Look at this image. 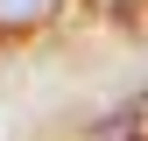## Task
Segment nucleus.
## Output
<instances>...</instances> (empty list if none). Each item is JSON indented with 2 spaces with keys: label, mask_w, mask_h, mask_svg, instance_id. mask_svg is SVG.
Returning <instances> with one entry per match:
<instances>
[{
  "label": "nucleus",
  "mask_w": 148,
  "mask_h": 141,
  "mask_svg": "<svg viewBox=\"0 0 148 141\" xmlns=\"http://www.w3.org/2000/svg\"><path fill=\"white\" fill-rule=\"evenodd\" d=\"M49 14H57V0H0V28H7V35H28V28H42Z\"/></svg>",
  "instance_id": "nucleus-1"
}]
</instances>
